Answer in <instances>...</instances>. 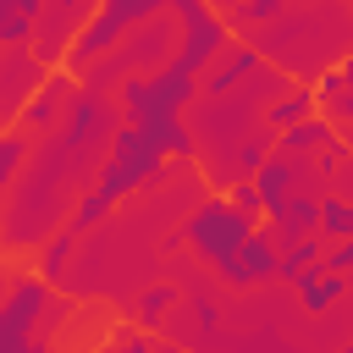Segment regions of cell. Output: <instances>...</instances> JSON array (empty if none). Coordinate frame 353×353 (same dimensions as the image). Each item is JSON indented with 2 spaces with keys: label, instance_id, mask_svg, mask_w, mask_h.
Listing matches in <instances>:
<instances>
[{
  "label": "cell",
  "instance_id": "cell-21",
  "mask_svg": "<svg viewBox=\"0 0 353 353\" xmlns=\"http://www.w3.org/2000/svg\"><path fill=\"white\" fill-rule=\"evenodd\" d=\"M342 193L353 199V154H342Z\"/></svg>",
  "mask_w": 353,
  "mask_h": 353
},
{
  "label": "cell",
  "instance_id": "cell-6",
  "mask_svg": "<svg viewBox=\"0 0 353 353\" xmlns=\"http://www.w3.org/2000/svg\"><path fill=\"white\" fill-rule=\"evenodd\" d=\"M265 66V55H259V44H243V39H232L204 72H199V99H221V94H232L237 83H248L254 72Z\"/></svg>",
  "mask_w": 353,
  "mask_h": 353
},
{
  "label": "cell",
  "instance_id": "cell-9",
  "mask_svg": "<svg viewBox=\"0 0 353 353\" xmlns=\"http://www.w3.org/2000/svg\"><path fill=\"white\" fill-rule=\"evenodd\" d=\"M314 110H320V99H314L309 83H281V88L265 99L259 121H265L270 132H281V127H292V121H303V116H314Z\"/></svg>",
  "mask_w": 353,
  "mask_h": 353
},
{
  "label": "cell",
  "instance_id": "cell-17",
  "mask_svg": "<svg viewBox=\"0 0 353 353\" xmlns=\"http://www.w3.org/2000/svg\"><path fill=\"white\" fill-rule=\"evenodd\" d=\"M221 193H226V199H232V204H237L243 215H259V221H265V199H259V188H254V176H232V182H226Z\"/></svg>",
  "mask_w": 353,
  "mask_h": 353
},
{
  "label": "cell",
  "instance_id": "cell-25",
  "mask_svg": "<svg viewBox=\"0 0 353 353\" xmlns=\"http://www.w3.org/2000/svg\"><path fill=\"white\" fill-rule=\"evenodd\" d=\"M88 6H94V0H88Z\"/></svg>",
  "mask_w": 353,
  "mask_h": 353
},
{
  "label": "cell",
  "instance_id": "cell-1",
  "mask_svg": "<svg viewBox=\"0 0 353 353\" xmlns=\"http://www.w3.org/2000/svg\"><path fill=\"white\" fill-rule=\"evenodd\" d=\"M165 143L149 132V127H138V121H116V132H110V149H105V160H99V171H94V182L72 199V210H66V226L83 237V232H94L127 193H138V188H149L154 176H165Z\"/></svg>",
  "mask_w": 353,
  "mask_h": 353
},
{
  "label": "cell",
  "instance_id": "cell-2",
  "mask_svg": "<svg viewBox=\"0 0 353 353\" xmlns=\"http://www.w3.org/2000/svg\"><path fill=\"white\" fill-rule=\"evenodd\" d=\"M66 298L55 292V281H44L39 270H17L6 298H0V353H28L39 347L55 320H66Z\"/></svg>",
  "mask_w": 353,
  "mask_h": 353
},
{
  "label": "cell",
  "instance_id": "cell-15",
  "mask_svg": "<svg viewBox=\"0 0 353 353\" xmlns=\"http://www.w3.org/2000/svg\"><path fill=\"white\" fill-rule=\"evenodd\" d=\"M171 309H182V292L171 287V281H154V287H143L138 298H132V325H143V331H154V325H165L171 320Z\"/></svg>",
  "mask_w": 353,
  "mask_h": 353
},
{
  "label": "cell",
  "instance_id": "cell-8",
  "mask_svg": "<svg viewBox=\"0 0 353 353\" xmlns=\"http://www.w3.org/2000/svg\"><path fill=\"white\" fill-rule=\"evenodd\" d=\"M270 226V237L276 243H287V237H303V232H314V221H320V193H309V188H292L287 199H281V210H270L265 215Z\"/></svg>",
  "mask_w": 353,
  "mask_h": 353
},
{
  "label": "cell",
  "instance_id": "cell-14",
  "mask_svg": "<svg viewBox=\"0 0 353 353\" xmlns=\"http://www.w3.org/2000/svg\"><path fill=\"white\" fill-rule=\"evenodd\" d=\"M72 254H77V232H72V226H55V232L39 237V248H33V270H39L44 281H61L66 265H72Z\"/></svg>",
  "mask_w": 353,
  "mask_h": 353
},
{
  "label": "cell",
  "instance_id": "cell-18",
  "mask_svg": "<svg viewBox=\"0 0 353 353\" xmlns=\"http://www.w3.org/2000/svg\"><path fill=\"white\" fill-rule=\"evenodd\" d=\"M281 11H287V0H237L232 22H276Z\"/></svg>",
  "mask_w": 353,
  "mask_h": 353
},
{
  "label": "cell",
  "instance_id": "cell-24",
  "mask_svg": "<svg viewBox=\"0 0 353 353\" xmlns=\"http://www.w3.org/2000/svg\"><path fill=\"white\" fill-rule=\"evenodd\" d=\"M347 353H353V342H347Z\"/></svg>",
  "mask_w": 353,
  "mask_h": 353
},
{
  "label": "cell",
  "instance_id": "cell-10",
  "mask_svg": "<svg viewBox=\"0 0 353 353\" xmlns=\"http://www.w3.org/2000/svg\"><path fill=\"white\" fill-rule=\"evenodd\" d=\"M336 132H342V127H336L325 110H314V116H303V121L281 127V132H276V149H287V154H320Z\"/></svg>",
  "mask_w": 353,
  "mask_h": 353
},
{
  "label": "cell",
  "instance_id": "cell-3",
  "mask_svg": "<svg viewBox=\"0 0 353 353\" xmlns=\"http://www.w3.org/2000/svg\"><path fill=\"white\" fill-rule=\"evenodd\" d=\"M259 226V215H243L226 193H210V199H199L193 210H188V221H182V243L210 265V270H221L237 248H243V237Z\"/></svg>",
  "mask_w": 353,
  "mask_h": 353
},
{
  "label": "cell",
  "instance_id": "cell-12",
  "mask_svg": "<svg viewBox=\"0 0 353 353\" xmlns=\"http://www.w3.org/2000/svg\"><path fill=\"white\" fill-rule=\"evenodd\" d=\"M292 287H298V303H303L309 314H325V309H336V303L347 298V276H342V270H325V265L309 270V276H298Z\"/></svg>",
  "mask_w": 353,
  "mask_h": 353
},
{
  "label": "cell",
  "instance_id": "cell-7",
  "mask_svg": "<svg viewBox=\"0 0 353 353\" xmlns=\"http://www.w3.org/2000/svg\"><path fill=\"white\" fill-rule=\"evenodd\" d=\"M215 276H221L226 287H237V292H248V287H259V281H276V237L254 226V232L243 237V248H237Z\"/></svg>",
  "mask_w": 353,
  "mask_h": 353
},
{
  "label": "cell",
  "instance_id": "cell-4",
  "mask_svg": "<svg viewBox=\"0 0 353 353\" xmlns=\"http://www.w3.org/2000/svg\"><path fill=\"white\" fill-rule=\"evenodd\" d=\"M160 11H165V0H94V17L66 39L72 50L61 55V66L77 77L88 61H99L110 44H121L138 22H149V17H160Z\"/></svg>",
  "mask_w": 353,
  "mask_h": 353
},
{
  "label": "cell",
  "instance_id": "cell-23",
  "mask_svg": "<svg viewBox=\"0 0 353 353\" xmlns=\"http://www.w3.org/2000/svg\"><path fill=\"white\" fill-rule=\"evenodd\" d=\"M0 127H6V110H0Z\"/></svg>",
  "mask_w": 353,
  "mask_h": 353
},
{
  "label": "cell",
  "instance_id": "cell-19",
  "mask_svg": "<svg viewBox=\"0 0 353 353\" xmlns=\"http://www.w3.org/2000/svg\"><path fill=\"white\" fill-rule=\"evenodd\" d=\"M320 265H325V270H342V276H353V237H336V243H325Z\"/></svg>",
  "mask_w": 353,
  "mask_h": 353
},
{
  "label": "cell",
  "instance_id": "cell-5",
  "mask_svg": "<svg viewBox=\"0 0 353 353\" xmlns=\"http://www.w3.org/2000/svg\"><path fill=\"white\" fill-rule=\"evenodd\" d=\"M72 88H77V83H72V72H66V66H50V72L33 83V94L17 105V121H22L33 138H39V132H50V127H61Z\"/></svg>",
  "mask_w": 353,
  "mask_h": 353
},
{
  "label": "cell",
  "instance_id": "cell-16",
  "mask_svg": "<svg viewBox=\"0 0 353 353\" xmlns=\"http://www.w3.org/2000/svg\"><path fill=\"white\" fill-rule=\"evenodd\" d=\"M314 232H320L325 243L353 237V199H347V193H320V221H314Z\"/></svg>",
  "mask_w": 353,
  "mask_h": 353
},
{
  "label": "cell",
  "instance_id": "cell-20",
  "mask_svg": "<svg viewBox=\"0 0 353 353\" xmlns=\"http://www.w3.org/2000/svg\"><path fill=\"white\" fill-rule=\"evenodd\" d=\"M336 77H342V83H347V88H353V50H347V55H342V61H336Z\"/></svg>",
  "mask_w": 353,
  "mask_h": 353
},
{
  "label": "cell",
  "instance_id": "cell-22",
  "mask_svg": "<svg viewBox=\"0 0 353 353\" xmlns=\"http://www.w3.org/2000/svg\"><path fill=\"white\" fill-rule=\"evenodd\" d=\"M287 6H309V0H287Z\"/></svg>",
  "mask_w": 353,
  "mask_h": 353
},
{
  "label": "cell",
  "instance_id": "cell-11",
  "mask_svg": "<svg viewBox=\"0 0 353 353\" xmlns=\"http://www.w3.org/2000/svg\"><path fill=\"white\" fill-rule=\"evenodd\" d=\"M320 254H325V237H320V232L287 237V243H276V276H281V281H298V276L320 270Z\"/></svg>",
  "mask_w": 353,
  "mask_h": 353
},
{
  "label": "cell",
  "instance_id": "cell-13",
  "mask_svg": "<svg viewBox=\"0 0 353 353\" xmlns=\"http://www.w3.org/2000/svg\"><path fill=\"white\" fill-rule=\"evenodd\" d=\"M28 154H33V132L17 121V127H0V210H6V199H11V188H17V176H22V165H28ZM6 221V215H0Z\"/></svg>",
  "mask_w": 353,
  "mask_h": 353
}]
</instances>
